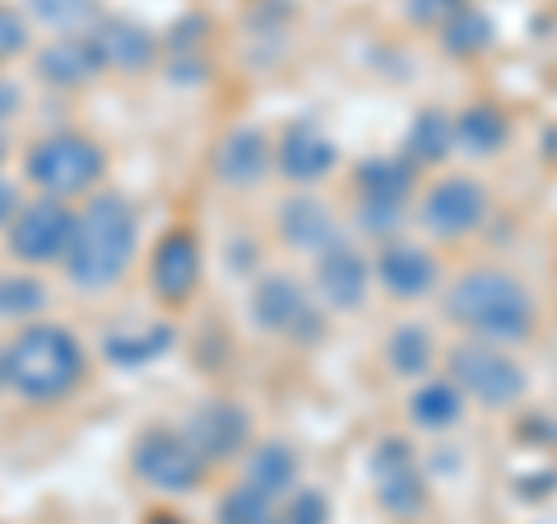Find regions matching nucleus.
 Here are the masks:
<instances>
[{
    "label": "nucleus",
    "instance_id": "f257e3e1",
    "mask_svg": "<svg viewBox=\"0 0 557 524\" xmlns=\"http://www.w3.org/2000/svg\"><path fill=\"white\" fill-rule=\"evenodd\" d=\"M135 241H139V219L126 196L116 190H98L84 204V214H75V233L65 247V274L70 284L84 292H102L112 288L135 260Z\"/></svg>",
    "mask_w": 557,
    "mask_h": 524
},
{
    "label": "nucleus",
    "instance_id": "f03ea898",
    "mask_svg": "<svg viewBox=\"0 0 557 524\" xmlns=\"http://www.w3.org/2000/svg\"><path fill=\"white\" fill-rule=\"evenodd\" d=\"M446 316L487 344H525L534 335V297L507 270H469L446 292Z\"/></svg>",
    "mask_w": 557,
    "mask_h": 524
},
{
    "label": "nucleus",
    "instance_id": "7ed1b4c3",
    "mask_svg": "<svg viewBox=\"0 0 557 524\" xmlns=\"http://www.w3.org/2000/svg\"><path fill=\"white\" fill-rule=\"evenodd\" d=\"M84 380V348L65 325H28L5 353V386L33 404H57Z\"/></svg>",
    "mask_w": 557,
    "mask_h": 524
},
{
    "label": "nucleus",
    "instance_id": "20e7f679",
    "mask_svg": "<svg viewBox=\"0 0 557 524\" xmlns=\"http://www.w3.org/2000/svg\"><path fill=\"white\" fill-rule=\"evenodd\" d=\"M446 372L450 380L460 386L465 399H479L483 409H511L525 399V372H520V362L507 358L497 344L487 339H465L446 353Z\"/></svg>",
    "mask_w": 557,
    "mask_h": 524
},
{
    "label": "nucleus",
    "instance_id": "39448f33",
    "mask_svg": "<svg viewBox=\"0 0 557 524\" xmlns=\"http://www.w3.org/2000/svg\"><path fill=\"white\" fill-rule=\"evenodd\" d=\"M108 172V159L94 139L84 135H47L42 145H33L28 153V182L42 190V196H57V200H70V196H84L94 190Z\"/></svg>",
    "mask_w": 557,
    "mask_h": 524
},
{
    "label": "nucleus",
    "instance_id": "423d86ee",
    "mask_svg": "<svg viewBox=\"0 0 557 524\" xmlns=\"http://www.w3.org/2000/svg\"><path fill=\"white\" fill-rule=\"evenodd\" d=\"M251 321L265 329V335H288L293 344L325 339V316L302 292L298 278H288V274H265L251 288Z\"/></svg>",
    "mask_w": 557,
    "mask_h": 524
},
{
    "label": "nucleus",
    "instance_id": "0eeeda50",
    "mask_svg": "<svg viewBox=\"0 0 557 524\" xmlns=\"http://www.w3.org/2000/svg\"><path fill=\"white\" fill-rule=\"evenodd\" d=\"M372 483L381 511H391L395 520H418L428 506V478L418 469V456L405 436H386L372 450Z\"/></svg>",
    "mask_w": 557,
    "mask_h": 524
},
{
    "label": "nucleus",
    "instance_id": "6e6552de",
    "mask_svg": "<svg viewBox=\"0 0 557 524\" xmlns=\"http://www.w3.org/2000/svg\"><path fill=\"white\" fill-rule=\"evenodd\" d=\"M205 469L209 464L200 460V450L177 432L153 427L135 441V474L159 492H196L205 483Z\"/></svg>",
    "mask_w": 557,
    "mask_h": 524
},
{
    "label": "nucleus",
    "instance_id": "1a4fd4ad",
    "mask_svg": "<svg viewBox=\"0 0 557 524\" xmlns=\"http://www.w3.org/2000/svg\"><path fill=\"white\" fill-rule=\"evenodd\" d=\"M70 233H75V214L57 196H42L33 204H20V214L10 223V251L28 260V265H57L65 260Z\"/></svg>",
    "mask_w": 557,
    "mask_h": 524
},
{
    "label": "nucleus",
    "instance_id": "9d476101",
    "mask_svg": "<svg viewBox=\"0 0 557 524\" xmlns=\"http://www.w3.org/2000/svg\"><path fill=\"white\" fill-rule=\"evenodd\" d=\"M418 219L423 228L442 241H460L487 219V190L474 177H446L437 182L418 204Z\"/></svg>",
    "mask_w": 557,
    "mask_h": 524
},
{
    "label": "nucleus",
    "instance_id": "9b49d317",
    "mask_svg": "<svg viewBox=\"0 0 557 524\" xmlns=\"http://www.w3.org/2000/svg\"><path fill=\"white\" fill-rule=\"evenodd\" d=\"M182 436L200 450L205 464H228L251 450V413L233 404V399H209V404L190 413Z\"/></svg>",
    "mask_w": 557,
    "mask_h": 524
},
{
    "label": "nucleus",
    "instance_id": "f8f14e48",
    "mask_svg": "<svg viewBox=\"0 0 557 524\" xmlns=\"http://www.w3.org/2000/svg\"><path fill=\"white\" fill-rule=\"evenodd\" d=\"M368 284H372V265L348 241L317 251V297L330 311H358L368 302Z\"/></svg>",
    "mask_w": 557,
    "mask_h": 524
},
{
    "label": "nucleus",
    "instance_id": "ddd939ff",
    "mask_svg": "<svg viewBox=\"0 0 557 524\" xmlns=\"http://www.w3.org/2000/svg\"><path fill=\"white\" fill-rule=\"evenodd\" d=\"M274 163L288 182L311 186V182H325L339 163V149L335 139L317 130V121H293V126L278 135V149H274Z\"/></svg>",
    "mask_w": 557,
    "mask_h": 524
},
{
    "label": "nucleus",
    "instance_id": "4468645a",
    "mask_svg": "<svg viewBox=\"0 0 557 524\" xmlns=\"http://www.w3.org/2000/svg\"><path fill=\"white\" fill-rule=\"evenodd\" d=\"M200 241L190 237L186 228L168 233L159 247H153V265H149V278H153V292L163 302H190V292L200 288Z\"/></svg>",
    "mask_w": 557,
    "mask_h": 524
},
{
    "label": "nucleus",
    "instance_id": "2eb2a0df",
    "mask_svg": "<svg viewBox=\"0 0 557 524\" xmlns=\"http://www.w3.org/2000/svg\"><path fill=\"white\" fill-rule=\"evenodd\" d=\"M372 274L391 297H399V302H418V297H428L437 288V260H432V251L413 247V241H386Z\"/></svg>",
    "mask_w": 557,
    "mask_h": 524
},
{
    "label": "nucleus",
    "instance_id": "dca6fc26",
    "mask_svg": "<svg viewBox=\"0 0 557 524\" xmlns=\"http://www.w3.org/2000/svg\"><path fill=\"white\" fill-rule=\"evenodd\" d=\"M270 163H274V149H270L265 130H256V126L228 130L223 135V145H219V153H214L219 182L233 186V190H256L260 182H265Z\"/></svg>",
    "mask_w": 557,
    "mask_h": 524
},
{
    "label": "nucleus",
    "instance_id": "f3484780",
    "mask_svg": "<svg viewBox=\"0 0 557 524\" xmlns=\"http://www.w3.org/2000/svg\"><path fill=\"white\" fill-rule=\"evenodd\" d=\"M89 38L98 47L102 70H126V75H135V70H149L159 61V38L135 20H94Z\"/></svg>",
    "mask_w": 557,
    "mask_h": 524
},
{
    "label": "nucleus",
    "instance_id": "a211bd4d",
    "mask_svg": "<svg viewBox=\"0 0 557 524\" xmlns=\"http://www.w3.org/2000/svg\"><path fill=\"white\" fill-rule=\"evenodd\" d=\"M98 70H102V61H98V47L89 33H65V38L47 42L38 51V79L51 84V89H79Z\"/></svg>",
    "mask_w": 557,
    "mask_h": 524
},
{
    "label": "nucleus",
    "instance_id": "6ab92c4d",
    "mask_svg": "<svg viewBox=\"0 0 557 524\" xmlns=\"http://www.w3.org/2000/svg\"><path fill=\"white\" fill-rule=\"evenodd\" d=\"M278 237L288 241V247H298V251H325V247H335L339 241V223L335 214H330V204L317 200V196H293L278 204Z\"/></svg>",
    "mask_w": 557,
    "mask_h": 524
},
{
    "label": "nucleus",
    "instance_id": "aec40b11",
    "mask_svg": "<svg viewBox=\"0 0 557 524\" xmlns=\"http://www.w3.org/2000/svg\"><path fill=\"white\" fill-rule=\"evenodd\" d=\"M418 182V163L405 153H376V159L358 163V200H386V204H409Z\"/></svg>",
    "mask_w": 557,
    "mask_h": 524
},
{
    "label": "nucleus",
    "instance_id": "412c9836",
    "mask_svg": "<svg viewBox=\"0 0 557 524\" xmlns=\"http://www.w3.org/2000/svg\"><path fill=\"white\" fill-rule=\"evenodd\" d=\"M456 153V121L446 112L428 108L409 121V135H405V159L418 167H437Z\"/></svg>",
    "mask_w": 557,
    "mask_h": 524
},
{
    "label": "nucleus",
    "instance_id": "4be33fe9",
    "mask_svg": "<svg viewBox=\"0 0 557 524\" xmlns=\"http://www.w3.org/2000/svg\"><path fill=\"white\" fill-rule=\"evenodd\" d=\"M507 139H511L507 116L487 108V102H474V108L456 116V149H465L469 159H493L497 149H507Z\"/></svg>",
    "mask_w": 557,
    "mask_h": 524
},
{
    "label": "nucleus",
    "instance_id": "5701e85b",
    "mask_svg": "<svg viewBox=\"0 0 557 524\" xmlns=\"http://www.w3.org/2000/svg\"><path fill=\"white\" fill-rule=\"evenodd\" d=\"M409 417L423 432H450L465 417V395L456 380H423L409 395Z\"/></svg>",
    "mask_w": 557,
    "mask_h": 524
},
{
    "label": "nucleus",
    "instance_id": "b1692460",
    "mask_svg": "<svg viewBox=\"0 0 557 524\" xmlns=\"http://www.w3.org/2000/svg\"><path fill=\"white\" fill-rule=\"evenodd\" d=\"M247 483L256 492H265L270 501L288 497L293 487H298V456H293V446H284V441L256 446L251 460H247Z\"/></svg>",
    "mask_w": 557,
    "mask_h": 524
},
{
    "label": "nucleus",
    "instance_id": "393cba45",
    "mask_svg": "<svg viewBox=\"0 0 557 524\" xmlns=\"http://www.w3.org/2000/svg\"><path fill=\"white\" fill-rule=\"evenodd\" d=\"M432 353H437V344H432V329L428 325H399L395 335L386 339L391 372L405 376V380H423L432 372Z\"/></svg>",
    "mask_w": 557,
    "mask_h": 524
},
{
    "label": "nucleus",
    "instance_id": "a878e982",
    "mask_svg": "<svg viewBox=\"0 0 557 524\" xmlns=\"http://www.w3.org/2000/svg\"><path fill=\"white\" fill-rule=\"evenodd\" d=\"M497 42V28H493V20H487L483 10H474V5H465L456 20H446L442 24V47H446V57H456V61H474V57H483L487 47Z\"/></svg>",
    "mask_w": 557,
    "mask_h": 524
},
{
    "label": "nucleus",
    "instance_id": "bb28decb",
    "mask_svg": "<svg viewBox=\"0 0 557 524\" xmlns=\"http://www.w3.org/2000/svg\"><path fill=\"white\" fill-rule=\"evenodd\" d=\"M172 335H177L172 325H149L145 335H108V358L116 366H145V362H153L159 353H168Z\"/></svg>",
    "mask_w": 557,
    "mask_h": 524
},
{
    "label": "nucleus",
    "instance_id": "cd10ccee",
    "mask_svg": "<svg viewBox=\"0 0 557 524\" xmlns=\"http://www.w3.org/2000/svg\"><path fill=\"white\" fill-rule=\"evenodd\" d=\"M219 524H284V515H274V501L265 492H256L251 483H237L219 501Z\"/></svg>",
    "mask_w": 557,
    "mask_h": 524
},
{
    "label": "nucleus",
    "instance_id": "c85d7f7f",
    "mask_svg": "<svg viewBox=\"0 0 557 524\" xmlns=\"http://www.w3.org/2000/svg\"><path fill=\"white\" fill-rule=\"evenodd\" d=\"M47 307V288L33 274H5L0 278V316L5 321H33Z\"/></svg>",
    "mask_w": 557,
    "mask_h": 524
},
{
    "label": "nucleus",
    "instance_id": "c756f323",
    "mask_svg": "<svg viewBox=\"0 0 557 524\" xmlns=\"http://www.w3.org/2000/svg\"><path fill=\"white\" fill-rule=\"evenodd\" d=\"M28 14L57 33H79L98 20V5L94 0H28Z\"/></svg>",
    "mask_w": 557,
    "mask_h": 524
},
{
    "label": "nucleus",
    "instance_id": "7c9ffc66",
    "mask_svg": "<svg viewBox=\"0 0 557 524\" xmlns=\"http://www.w3.org/2000/svg\"><path fill=\"white\" fill-rule=\"evenodd\" d=\"M358 228L368 237L391 241L405 228V204H386V200H358Z\"/></svg>",
    "mask_w": 557,
    "mask_h": 524
},
{
    "label": "nucleus",
    "instance_id": "2f4dec72",
    "mask_svg": "<svg viewBox=\"0 0 557 524\" xmlns=\"http://www.w3.org/2000/svg\"><path fill=\"white\" fill-rule=\"evenodd\" d=\"M284 524H330V497L317 487H293L284 506Z\"/></svg>",
    "mask_w": 557,
    "mask_h": 524
},
{
    "label": "nucleus",
    "instance_id": "473e14b6",
    "mask_svg": "<svg viewBox=\"0 0 557 524\" xmlns=\"http://www.w3.org/2000/svg\"><path fill=\"white\" fill-rule=\"evenodd\" d=\"M24 47H28V24H24V14L10 10V5H0V65L14 61Z\"/></svg>",
    "mask_w": 557,
    "mask_h": 524
},
{
    "label": "nucleus",
    "instance_id": "72a5a7b5",
    "mask_svg": "<svg viewBox=\"0 0 557 524\" xmlns=\"http://www.w3.org/2000/svg\"><path fill=\"white\" fill-rule=\"evenodd\" d=\"M465 5L469 0H409V20L418 28H442L446 20H456Z\"/></svg>",
    "mask_w": 557,
    "mask_h": 524
},
{
    "label": "nucleus",
    "instance_id": "f704fd0d",
    "mask_svg": "<svg viewBox=\"0 0 557 524\" xmlns=\"http://www.w3.org/2000/svg\"><path fill=\"white\" fill-rule=\"evenodd\" d=\"M205 33H209V24L200 20V14H190V20H182L177 28L168 33V47L172 51H190V47H196V38H205Z\"/></svg>",
    "mask_w": 557,
    "mask_h": 524
},
{
    "label": "nucleus",
    "instance_id": "c9c22d12",
    "mask_svg": "<svg viewBox=\"0 0 557 524\" xmlns=\"http://www.w3.org/2000/svg\"><path fill=\"white\" fill-rule=\"evenodd\" d=\"M525 501H534V497H548V492H557V469H544V474H525L520 478V487H516Z\"/></svg>",
    "mask_w": 557,
    "mask_h": 524
},
{
    "label": "nucleus",
    "instance_id": "e433bc0d",
    "mask_svg": "<svg viewBox=\"0 0 557 524\" xmlns=\"http://www.w3.org/2000/svg\"><path fill=\"white\" fill-rule=\"evenodd\" d=\"M228 270L233 274L256 270V241H233V247H228Z\"/></svg>",
    "mask_w": 557,
    "mask_h": 524
},
{
    "label": "nucleus",
    "instance_id": "4c0bfd02",
    "mask_svg": "<svg viewBox=\"0 0 557 524\" xmlns=\"http://www.w3.org/2000/svg\"><path fill=\"white\" fill-rule=\"evenodd\" d=\"M14 214H20V190L10 182H0V228H10Z\"/></svg>",
    "mask_w": 557,
    "mask_h": 524
},
{
    "label": "nucleus",
    "instance_id": "58836bf2",
    "mask_svg": "<svg viewBox=\"0 0 557 524\" xmlns=\"http://www.w3.org/2000/svg\"><path fill=\"white\" fill-rule=\"evenodd\" d=\"M20 102H24V98H20V89H14V84H10L5 75H0V121H10L14 112H20Z\"/></svg>",
    "mask_w": 557,
    "mask_h": 524
},
{
    "label": "nucleus",
    "instance_id": "ea45409f",
    "mask_svg": "<svg viewBox=\"0 0 557 524\" xmlns=\"http://www.w3.org/2000/svg\"><path fill=\"white\" fill-rule=\"evenodd\" d=\"M145 524H186V520H182V515H172V511H153Z\"/></svg>",
    "mask_w": 557,
    "mask_h": 524
},
{
    "label": "nucleus",
    "instance_id": "a19ab883",
    "mask_svg": "<svg viewBox=\"0 0 557 524\" xmlns=\"http://www.w3.org/2000/svg\"><path fill=\"white\" fill-rule=\"evenodd\" d=\"M0 386H5V353H0Z\"/></svg>",
    "mask_w": 557,
    "mask_h": 524
},
{
    "label": "nucleus",
    "instance_id": "79ce46f5",
    "mask_svg": "<svg viewBox=\"0 0 557 524\" xmlns=\"http://www.w3.org/2000/svg\"><path fill=\"white\" fill-rule=\"evenodd\" d=\"M0 163H5V139H0Z\"/></svg>",
    "mask_w": 557,
    "mask_h": 524
}]
</instances>
